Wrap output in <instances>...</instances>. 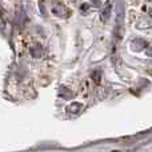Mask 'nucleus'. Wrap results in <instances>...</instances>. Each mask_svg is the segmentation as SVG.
Wrapping results in <instances>:
<instances>
[{
	"label": "nucleus",
	"instance_id": "nucleus-1",
	"mask_svg": "<svg viewBox=\"0 0 152 152\" xmlns=\"http://www.w3.org/2000/svg\"><path fill=\"white\" fill-rule=\"evenodd\" d=\"M111 13H112V4H111V1H107L105 3V7L103 8V11H102V20L107 21L108 19H110Z\"/></svg>",
	"mask_w": 152,
	"mask_h": 152
}]
</instances>
